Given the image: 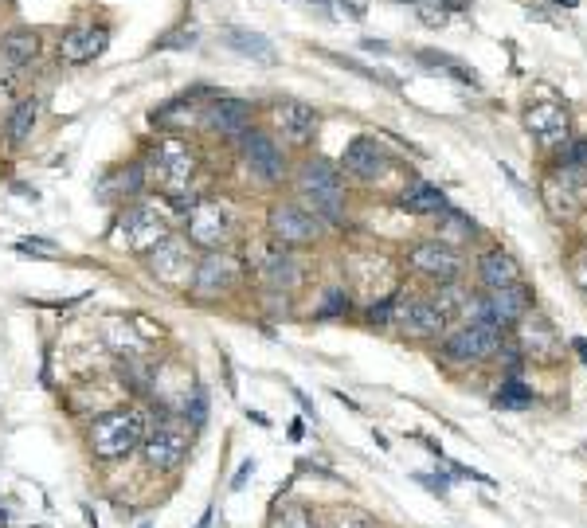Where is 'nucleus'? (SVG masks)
<instances>
[{
	"label": "nucleus",
	"mask_w": 587,
	"mask_h": 528,
	"mask_svg": "<svg viewBox=\"0 0 587 528\" xmlns=\"http://www.w3.org/2000/svg\"><path fill=\"white\" fill-rule=\"evenodd\" d=\"M149 435V419L145 411L137 407H114V411H102L87 431L94 458L102 462H118V458H130L134 450H141V442Z\"/></svg>",
	"instance_id": "nucleus-1"
},
{
	"label": "nucleus",
	"mask_w": 587,
	"mask_h": 528,
	"mask_svg": "<svg viewBox=\"0 0 587 528\" xmlns=\"http://www.w3.org/2000/svg\"><path fill=\"white\" fill-rule=\"evenodd\" d=\"M298 204L317 216L321 223H341L345 220V184H341V169L325 157H314L298 169Z\"/></svg>",
	"instance_id": "nucleus-2"
},
{
	"label": "nucleus",
	"mask_w": 587,
	"mask_h": 528,
	"mask_svg": "<svg viewBox=\"0 0 587 528\" xmlns=\"http://www.w3.org/2000/svg\"><path fill=\"white\" fill-rule=\"evenodd\" d=\"M165 235H169V212H165V204H157V200L126 204V208L118 212L114 227H110V239H114L122 251H130V255H149Z\"/></svg>",
	"instance_id": "nucleus-3"
},
{
	"label": "nucleus",
	"mask_w": 587,
	"mask_h": 528,
	"mask_svg": "<svg viewBox=\"0 0 587 528\" xmlns=\"http://www.w3.org/2000/svg\"><path fill=\"white\" fill-rule=\"evenodd\" d=\"M196 173V149L181 137H165L145 153V176L157 184L165 196H184Z\"/></svg>",
	"instance_id": "nucleus-4"
},
{
	"label": "nucleus",
	"mask_w": 587,
	"mask_h": 528,
	"mask_svg": "<svg viewBox=\"0 0 587 528\" xmlns=\"http://www.w3.org/2000/svg\"><path fill=\"white\" fill-rule=\"evenodd\" d=\"M235 235V212L224 200H200L184 216V239L196 251H224Z\"/></svg>",
	"instance_id": "nucleus-5"
},
{
	"label": "nucleus",
	"mask_w": 587,
	"mask_h": 528,
	"mask_svg": "<svg viewBox=\"0 0 587 528\" xmlns=\"http://www.w3.org/2000/svg\"><path fill=\"white\" fill-rule=\"evenodd\" d=\"M188 446H192V427L188 423H177V419H161L157 427H149V435L141 442V454L153 470L161 474H173L188 458Z\"/></svg>",
	"instance_id": "nucleus-6"
},
{
	"label": "nucleus",
	"mask_w": 587,
	"mask_h": 528,
	"mask_svg": "<svg viewBox=\"0 0 587 528\" xmlns=\"http://www.w3.org/2000/svg\"><path fill=\"white\" fill-rule=\"evenodd\" d=\"M501 345H505V337L490 321H466V325H458L454 333L443 337V356L454 360V364H482V360L497 356Z\"/></svg>",
	"instance_id": "nucleus-7"
},
{
	"label": "nucleus",
	"mask_w": 587,
	"mask_h": 528,
	"mask_svg": "<svg viewBox=\"0 0 587 528\" xmlns=\"http://www.w3.org/2000/svg\"><path fill=\"white\" fill-rule=\"evenodd\" d=\"M196 247L181 239V235H165L149 255H145V266L157 282L165 286H192V274H196Z\"/></svg>",
	"instance_id": "nucleus-8"
},
{
	"label": "nucleus",
	"mask_w": 587,
	"mask_h": 528,
	"mask_svg": "<svg viewBox=\"0 0 587 528\" xmlns=\"http://www.w3.org/2000/svg\"><path fill=\"white\" fill-rule=\"evenodd\" d=\"M239 161L259 184H282V176H286V153L271 133L263 130H247L239 137Z\"/></svg>",
	"instance_id": "nucleus-9"
},
{
	"label": "nucleus",
	"mask_w": 587,
	"mask_h": 528,
	"mask_svg": "<svg viewBox=\"0 0 587 528\" xmlns=\"http://www.w3.org/2000/svg\"><path fill=\"white\" fill-rule=\"evenodd\" d=\"M267 227H271V239L278 247H290V251H298V247H310L317 235H321V220L310 216L302 204H294V200H282V204H274L271 216H267Z\"/></svg>",
	"instance_id": "nucleus-10"
},
{
	"label": "nucleus",
	"mask_w": 587,
	"mask_h": 528,
	"mask_svg": "<svg viewBox=\"0 0 587 528\" xmlns=\"http://www.w3.org/2000/svg\"><path fill=\"white\" fill-rule=\"evenodd\" d=\"M544 208L556 216V220H572L587 212V173L584 169H560L541 184Z\"/></svg>",
	"instance_id": "nucleus-11"
},
{
	"label": "nucleus",
	"mask_w": 587,
	"mask_h": 528,
	"mask_svg": "<svg viewBox=\"0 0 587 528\" xmlns=\"http://www.w3.org/2000/svg\"><path fill=\"white\" fill-rule=\"evenodd\" d=\"M407 266H411L415 274H423V278L447 286V282H458V278H462L466 259H462V251H454V247H447V243L427 239V243H415V247H411Z\"/></svg>",
	"instance_id": "nucleus-12"
},
{
	"label": "nucleus",
	"mask_w": 587,
	"mask_h": 528,
	"mask_svg": "<svg viewBox=\"0 0 587 528\" xmlns=\"http://www.w3.org/2000/svg\"><path fill=\"white\" fill-rule=\"evenodd\" d=\"M239 278H243V263L227 247L224 251H204V259L196 263V274H192V294L196 298H220Z\"/></svg>",
	"instance_id": "nucleus-13"
},
{
	"label": "nucleus",
	"mask_w": 587,
	"mask_h": 528,
	"mask_svg": "<svg viewBox=\"0 0 587 528\" xmlns=\"http://www.w3.org/2000/svg\"><path fill=\"white\" fill-rule=\"evenodd\" d=\"M392 325L404 337H411V341H443L447 337V317L431 306V302H415V298H407V302L396 298Z\"/></svg>",
	"instance_id": "nucleus-14"
},
{
	"label": "nucleus",
	"mask_w": 587,
	"mask_h": 528,
	"mask_svg": "<svg viewBox=\"0 0 587 528\" xmlns=\"http://www.w3.org/2000/svg\"><path fill=\"white\" fill-rule=\"evenodd\" d=\"M255 270H259V278H263V286L274 290V294H282V290H294L298 282H302V259L290 251V247H263L259 255H255Z\"/></svg>",
	"instance_id": "nucleus-15"
},
{
	"label": "nucleus",
	"mask_w": 587,
	"mask_h": 528,
	"mask_svg": "<svg viewBox=\"0 0 587 528\" xmlns=\"http://www.w3.org/2000/svg\"><path fill=\"white\" fill-rule=\"evenodd\" d=\"M529 290L525 286H513V290H490L486 298H478V321H490L494 329H509V325H521V317L529 313Z\"/></svg>",
	"instance_id": "nucleus-16"
},
{
	"label": "nucleus",
	"mask_w": 587,
	"mask_h": 528,
	"mask_svg": "<svg viewBox=\"0 0 587 528\" xmlns=\"http://www.w3.org/2000/svg\"><path fill=\"white\" fill-rule=\"evenodd\" d=\"M200 122L216 133V137H243V133L251 130V102L231 98V94L212 98V102L204 106Z\"/></svg>",
	"instance_id": "nucleus-17"
},
{
	"label": "nucleus",
	"mask_w": 587,
	"mask_h": 528,
	"mask_svg": "<svg viewBox=\"0 0 587 528\" xmlns=\"http://www.w3.org/2000/svg\"><path fill=\"white\" fill-rule=\"evenodd\" d=\"M106 47H110V28L106 24H79L59 40V59L71 63V67H83V63H94Z\"/></svg>",
	"instance_id": "nucleus-18"
},
{
	"label": "nucleus",
	"mask_w": 587,
	"mask_h": 528,
	"mask_svg": "<svg viewBox=\"0 0 587 528\" xmlns=\"http://www.w3.org/2000/svg\"><path fill=\"white\" fill-rule=\"evenodd\" d=\"M388 165H392V157L376 137H353L341 157V169L357 180H376V176L388 173Z\"/></svg>",
	"instance_id": "nucleus-19"
},
{
	"label": "nucleus",
	"mask_w": 587,
	"mask_h": 528,
	"mask_svg": "<svg viewBox=\"0 0 587 528\" xmlns=\"http://www.w3.org/2000/svg\"><path fill=\"white\" fill-rule=\"evenodd\" d=\"M274 130L282 133L290 145H310L317 133V110L310 102L282 98V102L274 106Z\"/></svg>",
	"instance_id": "nucleus-20"
},
{
	"label": "nucleus",
	"mask_w": 587,
	"mask_h": 528,
	"mask_svg": "<svg viewBox=\"0 0 587 528\" xmlns=\"http://www.w3.org/2000/svg\"><path fill=\"white\" fill-rule=\"evenodd\" d=\"M40 55V36L32 28H12L0 36V71L4 75H20L36 63Z\"/></svg>",
	"instance_id": "nucleus-21"
},
{
	"label": "nucleus",
	"mask_w": 587,
	"mask_h": 528,
	"mask_svg": "<svg viewBox=\"0 0 587 528\" xmlns=\"http://www.w3.org/2000/svg\"><path fill=\"white\" fill-rule=\"evenodd\" d=\"M568 110L560 106V102H533L529 110H525V130L533 133L541 145H556V141H564L568 137Z\"/></svg>",
	"instance_id": "nucleus-22"
},
{
	"label": "nucleus",
	"mask_w": 587,
	"mask_h": 528,
	"mask_svg": "<svg viewBox=\"0 0 587 528\" xmlns=\"http://www.w3.org/2000/svg\"><path fill=\"white\" fill-rule=\"evenodd\" d=\"M478 278H482L486 290H513V286H521L525 274H521V263H517L513 251L494 247V251H486L478 259Z\"/></svg>",
	"instance_id": "nucleus-23"
},
{
	"label": "nucleus",
	"mask_w": 587,
	"mask_h": 528,
	"mask_svg": "<svg viewBox=\"0 0 587 528\" xmlns=\"http://www.w3.org/2000/svg\"><path fill=\"white\" fill-rule=\"evenodd\" d=\"M521 349L529 352V356H537V360H552L560 352V337H556V329L544 321L541 313H525L521 317Z\"/></svg>",
	"instance_id": "nucleus-24"
},
{
	"label": "nucleus",
	"mask_w": 587,
	"mask_h": 528,
	"mask_svg": "<svg viewBox=\"0 0 587 528\" xmlns=\"http://www.w3.org/2000/svg\"><path fill=\"white\" fill-rule=\"evenodd\" d=\"M400 208H407L411 216H439V212H447V192H443L439 184L415 180V184H407L404 188Z\"/></svg>",
	"instance_id": "nucleus-25"
},
{
	"label": "nucleus",
	"mask_w": 587,
	"mask_h": 528,
	"mask_svg": "<svg viewBox=\"0 0 587 528\" xmlns=\"http://www.w3.org/2000/svg\"><path fill=\"white\" fill-rule=\"evenodd\" d=\"M349 274H353V282L364 286V290H372V286L380 290L392 278V263L384 255H376V251H353L349 255Z\"/></svg>",
	"instance_id": "nucleus-26"
},
{
	"label": "nucleus",
	"mask_w": 587,
	"mask_h": 528,
	"mask_svg": "<svg viewBox=\"0 0 587 528\" xmlns=\"http://www.w3.org/2000/svg\"><path fill=\"white\" fill-rule=\"evenodd\" d=\"M36 118H40V102L36 98H20L16 106H12V114H8V122H4V137H8V145H24V141H32V133H36Z\"/></svg>",
	"instance_id": "nucleus-27"
},
{
	"label": "nucleus",
	"mask_w": 587,
	"mask_h": 528,
	"mask_svg": "<svg viewBox=\"0 0 587 528\" xmlns=\"http://www.w3.org/2000/svg\"><path fill=\"white\" fill-rule=\"evenodd\" d=\"M224 44L231 47V51H239L243 59H255V63H274V44L267 40V36L251 32V28H227Z\"/></svg>",
	"instance_id": "nucleus-28"
},
{
	"label": "nucleus",
	"mask_w": 587,
	"mask_h": 528,
	"mask_svg": "<svg viewBox=\"0 0 587 528\" xmlns=\"http://www.w3.org/2000/svg\"><path fill=\"white\" fill-rule=\"evenodd\" d=\"M478 235V227H474V220L466 216V212H454V208H447V212H439V243H447V247H466L470 239Z\"/></svg>",
	"instance_id": "nucleus-29"
},
{
	"label": "nucleus",
	"mask_w": 587,
	"mask_h": 528,
	"mask_svg": "<svg viewBox=\"0 0 587 528\" xmlns=\"http://www.w3.org/2000/svg\"><path fill=\"white\" fill-rule=\"evenodd\" d=\"M431 306L439 309L447 321H451L454 313H470V309H478V298L466 290V286H458V282H447V286H439L435 290V298H431Z\"/></svg>",
	"instance_id": "nucleus-30"
},
{
	"label": "nucleus",
	"mask_w": 587,
	"mask_h": 528,
	"mask_svg": "<svg viewBox=\"0 0 587 528\" xmlns=\"http://www.w3.org/2000/svg\"><path fill=\"white\" fill-rule=\"evenodd\" d=\"M200 94H181V98H173V102H165L157 114H153V122H161V126H184V122H200Z\"/></svg>",
	"instance_id": "nucleus-31"
},
{
	"label": "nucleus",
	"mask_w": 587,
	"mask_h": 528,
	"mask_svg": "<svg viewBox=\"0 0 587 528\" xmlns=\"http://www.w3.org/2000/svg\"><path fill=\"white\" fill-rule=\"evenodd\" d=\"M267 528H317V525H314V513H310L302 501L286 497V501H274L271 517H267Z\"/></svg>",
	"instance_id": "nucleus-32"
},
{
	"label": "nucleus",
	"mask_w": 587,
	"mask_h": 528,
	"mask_svg": "<svg viewBox=\"0 0 587 528\" xmlns=\"http://www.w3.org/2000/svg\"><path fill=\"white\" fill-rule=\"evenodd\" d=\"M494 403L497 407H505V411H521V407H533L537 396H533V388H529V384H521L517 376H509V380L497 388Z\"/></svg>",
	"instance_id": "nucleus-33"
},
{
	"label": "nucleus",
	"mask_w": 587,
	"mask_h": 528,
	"mask_svg": "<svg viewBox=\"0 0 587 528\" xmlns=\"http://www.w3.org/2000/svg\"><path fill=\"white\" fill-rule=\"evenodd\" d=\"M345 309H349V294H345V290H329V294H325V302H321V313H317V317H341Z\"/></svg>",
	"instance_id": "nucleus-34"
},
{
	"label": "nucleus",
	"mask_w": 587,
	"mask_h": 528,
	"mask_svg": "<svg viewBox=\"0 0 587 528\" xmlns=\"http://www.w3.org/2000/svg\"><path fill=\"white\" fill-rule=\"evenodd\" d=\"M564 169H587V137L572 141V145L564 149Z\"/></svg>",
	"instance_id": "nucleus-35"
},
{
	"label": "nucleus",
	"mask_w": 587,
	"mask_h": 528,
	"mask_svg": "<svg viewBox=\"0 0 587 528\" xmlns=\"http://www.w3.org/2000/svg\"><path fill=\"white\" fill-rule=\"evenodd\" d=\"M392 309H396V298H380L368 306V321L372 325H392Z\"/></svg>",
	"instance_id": "nucleus-36"
},
{
	"label": "nucleus",
	"mask_w": 587,
	"mask_h": 528,
	"mask_svg": "<svg viewBox=\"0 0 587 528\" xmlns=\"http://www.w3.org/2000/svg\"><path fill=\"white\" fill-rule=\"evenodd\" d=\"M16 251H20V255H40V259H55V251H51V243H47V239H20V243H16Z\"/></svg>",
	"instance_id": "nucleus-37"
},
{
	"label": "nucleus",
	"mask_w": 587,
	"mask_h": 528,
	"mask_svg": "<svg viewBox=\"0 0 587 528\" xmlns=\"http://www.w3.org/2000/svg\"><path fill=\"white\" fill-rule=\"evenodd\" d=\"M329 528H372V521H368V517H357V513H345V517L337 513V521Z\"/></svg>",
	"instance_id": "nucleus-38"
},
{
	"label": "nucleus",
	"mask_w": 587,
	"mask_h": 528,
	"mask_svg": "<svg viewBox=\"0 0 587 528\" xmlns=\"http://www.w3.org/2000/svg\"><path fill=\"white\" fill-rule=\"evenodd\" d=\"M572 278H576V286L587 294V251L584 255H576V263H572Z\"/></svg>",
	"instance_id": "nucleus-39"
},
{
	"label": "nucleus",
	"mask_w": 587,
	"mask_h": 528,
	"mask_svg": "<svg viewBox=\"0 0 587 528\" xmlns=\"http://www.w3.org/2000/svg\"><path fill=\"white\" fill-rule=\"evenodd\" d=\"M196 44V32H181V36H173V40H161L157 47H188Z\"/></svg>",
	"instance_id": "nucleus-40"
},
{
	"label": "nucleus",
	"mask_w": 587,
	"mask_h": 528,
	"mask_svg": "<svg viewBox=\"0 0 587 528\" xmlns=\"http://www.w3.org/2000/svg\"><path fill=\"white\" fill-rule=\"evenodd\" d=\"M251 474H255V462H243V470H239V478H235V482H231V485H235V489H239V485L247 482V478H251Z\"/></svg>",
	"instance_id": "nucleus-41"
},
{
	"label": "nucleus",
	"mask_w": 587,
	"mask_h": 528,
	"mask_svg": "<svg viewBox=\"0 0 587 528\" xmlns=\"http://www.w3.org/2000/svg\"><path fill=\"white\" fill-rule=\"evenodd\" d=\"M576 349H580V356L587 360V341H584V337H576Z\"/></svg>",
	"instance_id": "nucleus-42"
}]
</instances>
